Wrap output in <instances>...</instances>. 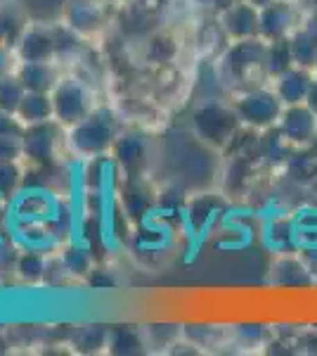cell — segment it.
<instances>
[{
  "label": "cell",
  "instance_id": "6da1fadb",
  "mask_svg": "<svg viewBox=\"0 0 317 356\" xmlns=\"http://www.w3.org/2000/svg\"><path fill=\"white\" fill-rule=\"evenodd\" d=\"M117 138H119V126L114 114L105 110V107H95L83 122L67 129L65 147L74 157L88 162V159L112 152V145Z\"/></svg>",
  "mask_w": 317,
  "mask_h": 356
},
{
  "label": "cell",
  "instance_id": "7a4b0ae2",
  "mask_svg": "<svg viewBox=\"0 0 317 356\" xmlns=\"http://www.w3.org/2000/svg\"><path fill=\"white\" fill-rule=\"evenodd\" d=\"M244 129L234 112L232 102L223 100H204L192 112V131L194 138L211 147L213 152H225Z\"/></svg>",
  "mask_w": 317,
  "mask_h": 356
},
{
  "label": "cell",
  "instance_id": "3957f363",
  "mask_svg": "<svg viewBox=\"0 0 317 356\" xmlns=\"http://www.w3.org/2000/svg\"><path fill=\"white\" fill-rule=\"evenodd\" d=\"M173 247H175V228L166 216H161V211H154L152 216L137 221L135 231L130 233L132 257L145 266L159 264V257L161 259L171 257Z\"/></svg>",
  "mask_w": 317,
  "mask_h": 356
},
{
  "label": "cell",
  "instance_id": "277c9868",
  "mask_svg": "<svg viewBox=\"0 0 317 356\" xmlns=\"http://www.w3.org/2000/svg\"><path fill=\"white\" fill-rule=\"evenodd\" d=\"M232 107L237 112L239 122L244 129L251 131H273L282 117V100L273 90V86H253V88H244L234 95Z\"/></svg>",
  "mask_w": 317,
  "mask_h": 356
},
{
  "label": "cell",
  "instance_id": "5b68a950",
  "mask_svg": "<svg viewBox=\"0 0 317 356\" xmlns=\"http://www.w3.org/2000/svg\"><path fill=\"white\" fill-rule=\"evenodd\" d=\"M50 97H53L55 122L65 129H71L78 122H83L95 110L90 88L74 76H60L57 86L50 90Z\"/></svg>",
  "mask_w": 317,
  "mask_h": 356
},
{
  "label": "cell",
  "instance_id": "8992f818",
  "mask_svg": "<svg viewBox=\"0 0 317 356\" xmlns=\"http://www.w3.org/2000/svg\"><path fill=\"white\" fill-rule=\"evenodd\" d=\"M265 53H268V41H263V38L232 41V45L225 50L221 60L223 76L232 83L251 81L256 72L268 76V72H265Z\"/></svg>",
  "mask_w": 317,
  "mask_h": 356
},
{
  "label": "cell",
  "instance_id": "52a82bcc",
  "mask_svg": "<svg viewBox=\"0 0 317 356\" xmlns=\"http://www.w3.org/2000/svg\"><path fill=\"white\" fill-rule=\"evenodd\" d=\"M67 129L60 126L55 119L43 124L26 126L22 134V143H24V157L31 166H48L55 162L60 143L65 140Z\"/></svg>",
  "mask_w": 317,
  "mask_h": 356
},
{
  "label": "cell",
  "instance_id": "ba28073f",
  "mask_svg": "<svg viewBox=\"0 0 317 356\" xmlns=\"http://www.w3.org/2000/svg\"><path fill=\"white\" fill-rule=\"evenodd\" d=\"M258 22H261V38L273 43L289 38L301 26L303 15L296 0H270L258 10Z\"/></svg>",
  "mask_w": 317,
  "mask_h": 356
},
{
  "label": "cell",
  "instance_id": "9c48e42d",
  "mask_svg": "<svg viewBox=\"0 0 317 356\" xmlns=\"http://www.w3.org/2000/svg\"><path fill=\"white\" fill-rule=\"evenodd\" d=\"M280 136L289 147H308L317 138V114L308 105H289L277 122Z\"/></svg>",
  "mask_w": 317,
  "mask_h": 356
},
{
  "label": "cell",
  "instance_id": "30bf717a",
  "mask_svg": "<svg viewBox=\"0 0 317 356\" xmlns=\"http://www.w3.org/2000/svg\"><path fill=\"white\" fill-rule=\"evenodd\" d=\"M225 38L230 41H249L261 38V22H258V8L246 0H232L228 8H223L218 17Z\"/></svg>",
  "mask_w": 317,
  "mask_h": 356
},
{
  "label": "cell",
  "instance_id": "8fae6325",
  "mask_svg": "<svg viewBox=\"0 0 317 356\" xmlns=\"http://www.w3.org/2000/svg\"><path fill=\"white\" fill-rule=\"evenodd\" d=\"M109 154L121 176H142L149 162L147 138L140 134H119Z\"/></svg>",
  "mask_w": 317,
  "mask_h": 356
},
{
  "label": "cell",
  "instance_id": "7c38bea8",
  "mask_svg": "<svg viewBox=\"0 0 317 356\" xmlns=\"http://www.w3.org/2000/svg\"><path fill=\"white\" fill-rule=\"evenodd\" d=\"M270 283L275 288H313L315 271L303 261L298 252L277 254L270 266Z\"/></svg>",
  "mask_w": 317,
  "mask_h": 356
},
{
  "label": "cell",
  "instance_id": "4fadbf2b",
  "mask_svg": "<svg viewBox=\"0 0 317 356\" xmlns=\"http://www.w3.org/2000/svg\"><path fill=\"white\" fill-rule=\"evenodd\" d=\"M313 79H315L313 69H303V67L293 65L291 69H286L284 74L270 79V86H273V90L277 93V97L282 100V105L284 107L303 105L305 97H308V90H310Z\"/></svg>",
  "mask_w": 317,
  "mask_h": 356
},
{
  "label": "cell",
  "instance_id": "5bb4252c",
  "mask_svg": "<svg viewBox=\"0 0 317 356\" xmlns=\"http://www.w3.org/2000/svg\"><path fill=\"white\" fill-rule=\"evenodd\" d=\"M19 62H55L57 55V36L43 26H28L26 33L15 45Z\"/></svg>",
  "mask_w": 317,
  "mask_h": 356
},
{
  "label": "cell",
  "instance_id": "9a60e30c",
  "mask_svg": "<svg viewBox=\"0 0 317 356\" xmlns=\"http://www.w3.org/2000/svg\"><path fill=\"white\" fill-rule=\"evenodd\" d=\"M105 24V13L93 0H71L65 8V26L78 36H90Z\"/></svg>",
  "mask_w": 317,
  "mask_h": 356
},
{
  "label": "cell",
  "instance_id": "2e32d148",
  "mask_svg": "<svg viewBox=\"0 0 317 356\" xmlns=\"http://www.w3.org/2000/svg\"><path fill=\"white\" fill-rule=\"evenodd\" d=\"M28 26V15L19 0H0V43L15 48Z\"/></svg>",
  "mask_w": 317,
  "mask_h": 356
},
{
  "label": "cell",
  "instance_id": "e0dca14e",
  "mask_svg": "<svg viewBox=\"0 0 317 356\" xmlns=\"http://www.w3.org/2000/svg\"><path fill=\"white\" fill-rule=\"evenodd\" d=\"M60 257L62 266H65L67 275L71 278H88L90 273L95 271V254H93V247L80 243V240H69L60 247L57 252Z\"/></svg>",
  "mask_w": 317,
  "mask_h": 356
},
{
  "label": "cell",
  "instance_id": "ac0fdd59",
  "mask_svg": "<svg viewBox=\"0 0 317 356\" xmlns=\"http://www.w3.org/2000/svg\"><path fill=\"white\" fill-rule=\"evenodd\" d=\"M15 74L26 90H38V93H50L60 81L55 62H19Z\"/></svg>",
  "mask_w": 317,
  "mask_h": 356
},
{
  "label": "cell",
  "instance_id": "d6986e66",
  "mask_svg": "<svg viewBox=\"0 0 317 356\" xmlns=\"http://www.w3.org/2000/svg\"><path fill=\"white\" fill-rule=\"evenodd\" d=\"M263 243L275 252V254H286V252H296V238H293V221L291 214L273 216L270 221L263 223L261 228Z\"/></svg>",
  "mask_w": 317,
  "mask_h": 356
},
{
  "label": "cell",
  "instance_id": "ffe728a7",
  "mask_svg": "<svg viewBox=\"0 0 317 356\" xmlns=\"http://www.w3.org/2000/svg\"><path fill=\"white\" fill-rule=\"evenodd\" d=\"M293 221V238H296V252H313L317 250V207L303 204L291 211Z\"/></svg>",
  "mask_w": 317,
  "mask_h": 356
},
{
  "label": "cell",
  "instance_id": "44dd1931",
  "mask_svg": "<svg viewBox=\"0 0 317 356\" xmlns=\"http://www.w3.org/2000/svg\"><path fill=\"white\" fill-rule=\"evenodd\" d=\"M17 119L26 126L33 124H43L55 119V110H53V97L50 93H38V90H26L24 100H22L19 110H17Z\"/></svg>",
  "mask_w": 317,
  "mask_h": 356
},
{
  "label": "cell",
  "instance_id": "7402d4cb",
  "mask_svg": "<svg viewBox=\"0 0 317 356\" xmlns=\"http://www.w3.org/2000/svg\"><path fill=\"white\" fill-rule=\"evenodd\" d=\"M147 347L145 335H142V328H132V325H119V328H112L107 335V352L109 354H142Z\"/></svg>",
  "mask_w": 317,
  "mask_h": 356
},
{
  "label": "cell",
  "instance_id": "603a6c76",
  "mask_svg": "<svg viewBox=\"0 0 317 356\" xmlns=\"http://www.w3.org/2000/svg\"><path fill=\"white\" fill-rule=\"evenodd\" d=\"M48 259L50 254L45 252H36V250H22L17 254V261H15V273L22 283H40L45 280V273H48Z\"/></svg>",
  "mask_w": 317,
  "mask_h": 356
},
{
  "label": "cell",
  "instance_id": "cb8c5ba5",
  "mask_svg": "<svg viewBox=\"0 0 317 356\" xmlns=\"http://www.w3.org/2000/svg\"><path fill=\"white\" fill-rule=\"evenodd\" d=\"M289 48H291V57L293 65L303 67V69H313L317 65V41L305 31L303 26H298L296 31L289 36Z\"/></svg>",
  "mask_w": 317,
  "mask_h": 356
},
{
  "label": "cell",
  "instance_id": "d4e9b609",
  "mask_svg": "<svg viewBox=\"0 0 317 356\" xmlns=\"http://www.w3.org/2000/svg\"><path fill=\"white\" fill-rule=\"evenodd\" d=\"M293 67V57L289 48V38H282V41L268 43V53H265V72H268V81L280 74H284L286 69Z\"/></svg>",
  "mask_w": 317,
  "mask_h": 356
},
{
  "label": "cell",
  "instance_id": "484cf974",
  "mask_svg": "<svg viewBox=\"0 0 317 356\" xmlns=\"http://www.w3.org/2000/svg\"><path fill=\"white\" fill-rule=\"evenodd\" d=\"M26 95L24 83L19 81L17 74H8V76H0V110L17 114L22 100Z\"/></svg>",
  "mask_w": 317,
  "mask_h": 356
},
{
  "label": "cell",
  "instance_id": "4316f807",
  "mask_svg": "<svg viewBox=\"0 0 317 356\" xmlns=\"http://www.w3.org/2000/svg\"><path fill=\"white\" fill-rule=\"evenodd\" d=\"M24 186V171L19 162H0V197L12 200Z\"/></svg>",
  "mask_w": 317,
  "mask_h": 356
},
{
  "label": "cell",
  "instance_id": "83f0119b",
  "mask_svg": "<svg viewBox=\"0 0 317 356\" xmlns=\"http://www.w3.org/2000/svg\"><path fill=\"white\" fill-rule=\"evenodd\" d=\"M107 335L109 330L100 325H83L74 335V344L80 347V352H97V349H107Z\"/></svg>",
  "mask_w": 317,
  "mask_h": 356
},
{
  "label": "cell",
  "instance_id": "f1b7e54d",
  "mask_svg": "<svg viewBox=\"0 0 317 356\" xmlns=\"http://www.w3.org/2000/svg\"><path fill=\"white\" fill-rule=\"evenodd\" d=\"M234 332V342H239L241 347H263L268 344V330L263 325H256V323H249V325H234L232 328Z\"/></svg>",
  "mask_w": 317,
  "mask_h": 356
},
{
  "label": "cell",
  "instance_id": "f546056e",
  "mask_svg": "<svg viewBox=\"0 0 317 356\" xmlns=\"http://www.w3.org/2000/svg\"><path fill=\"white\" fill-rule=\"evenodd\" d=\"M24 157L22 134H0V162H19Z\"/></svg>",
  "mask_w": 317,
  "mask_h": 356
},
{
  "label": "cell",
  "instance_id": "4dcf8cb0",
  "mask_svg": "<svg viewBox=\"0 0 317 356\" xmlns=\"http://www.w3.org/2000/svg\"><path fill=\"white\" fill-rule=\"evenodd\" d=\"M17 67H19V57H17L15 48L0 43V76H8V74H15Z\"/></svg>",
  "mask_w": 317,
  "mask_h": 356
},
{
  "label": "cell",
  "instance_id": "1f68e13d",
  "mask_svg": "<svg viewBox=\"0 0 317 356\" xmlns=\"http://www.w3.org/2000/svg\"><path fill=\"white\" fill-rule=\"evenodd\" d=\"M0 134H24V124L17 119V114L0 110Z\"/></svg>",
  "mask_w": 317,
  "mask_h": 356
},
{
  "label": "cell",
  "instance_id": "d6a6232c",
  "mask_svg": "<svg viewBox=\"0 0 317 356\" xmlns=\"http://www.w3.org/2000/svg\"><path fill=\"white\" fill-rule=\"evenodd\" d=\"M301 26L305 29V31L310 33V36L317 41V5L315 8H310L308 13L303 15V22H301Z\"/></svg>",
  "mask_w": 317,
  "mask_h": 356
},
{
  "label": "cell",
  "instance_id": "836d02e7",
  "mask_svg": "<svg viewBox=\"0 0 317 356\" xmlns=\"http://www.w3.org/2000/svg\"><path fill=\"white\" fill-rule=\"evenodd\" d=\"M109 164H112V157L107 159V154H102V157H100V176H105V169H107ZM114 174H119V171H114ZM114 174H112V176H114ZM112 176L100 178V181H97V186H90V191H105V183H112V181H114Z\"/></svg>",
  "mask_w": 317,
  "mask_h": 356
},
{
  "label": "cell",
  "instance_id": "e575fe53",
  "mask_svg": "<svg viewBox=\"0 0 317 356\" xmlns=\"http://www.w3.org/2000/svg\"><path fill=\"white\" fill-rule=\"evenodd\" d=\"M305 105L310 107L315 114H317V74L313 79V83H310V90H308V97H305Z\"/></svg>",
  "mask_w": 317,
  "mask_h": 356
},
{
  "label": "cell",
  "instance_id": "d590c367",
  "mask_svg": "<svg viewBox=\"0 0 317 356\" xmlns=\"http://www.w3.org/2000/svg\"><path fill=\"white\" fill-rule=\"evenodd\" d=\"M246 3L256 5V8H258V10H261V8H263V5H268V3H270V0H246Z\"/></svg>",
  "mask_w": 317,
  "mask_h": 356
},
{
  "label": "cell",
  "instance_id": "8d00e7d4",
  "mask_svg": "<svg viewBox=\"0 0 317 356\" xmlns=\"http://www.w3.org/2000/svg\"><path fill=\"white\" fill-rule=\"evenodd\" d=\"M308 3H310V8H315V5H317V0H308Z\"/></svg>",
  "mask_w": 317,
  "mask_h": 356
},
{
  "label": "cell",
  "instance_id": "74e56055",
  "mask_svg": "<svg viewBox=\"0 0 317 356\" xmlns=\"http://www.w3.org/2000/svg\"><path fill=\"white\" fill-rule=\"evenodd\" d=\"M315 74H317V65H315Z\"/></svg>",
  "mask_w": 317,
  "mask_h": 356
}]
</instances>
